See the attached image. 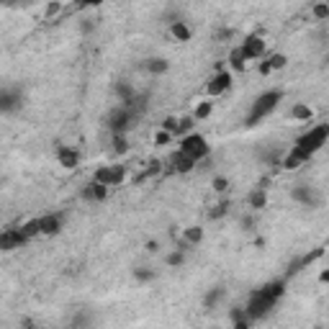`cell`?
Returning <instances> with one entry per match:
<instances>
[{"instance_id": "cell-1", "label": "cell", "mask_w": 329, "mask_h": 329, "mask_svg": "<svg viewBox=\"0 0 329 329\" xmlns=\"http://www.w3.org/2000/svg\"><path fill=\"white\" fill-rule=\"evenodd\" d=\"M281 100H283V90H265V93H260V95L255 98L252 108H250V116L244 119V124H247V126H257V121L267 119V116L278 108Z\"/></svg>"}, {"instance_id": "cell-2", "label": "cell", "mask_w": 329, "mask_h": 329, "mask_svg": "<svg viewBox=\"0 0 329 329\" xmlns=\"http://www.w3.org/2000/svg\"><path fill=\"white\" fill-rule=\"evenodd\" d=\"M326 139H329V124H316V126H311L306 134H301L298 136V142H296V149L298 152H304L309 159L326 144Z\"/></svg>"}, {"instance_id": "cell-3", "label": "cell", "mask_w": 329, "mask_h": 329, "mask_svg": "<svg viewBox=\"0 0 329 329\" xmlns=\"http://www.w3.org/2000/svg\"><path fill=\"white\" fill-rule=\"evenodd\" d=\"M134 119H136L134 111H129V108H124V105H116L114 111H108L105 126L114 136H126V131L134 126Z\"/></svg>"}, {"instance_id": "cell-4", "label": "cell", "mask_w": 329, "mask_h": 329, "mask_svg": "<svg viewBox=\"0 0 329 329\" xmlns=\"http://www.w3.org/2000/svg\"><path fill=\"white\" fill-rule=\"evenodd\" d=\"M276 304L278 301L276 298H270L267 293H262L260 288L257 291H252L250 293V298H247V316H250L252 321H257V319H262V316H267L272 309H276Z\"/></svg>"}, {"instance_id": "cell-5", "label": "cell", "mask_w": 329, "mask_h": 329, "mask_svg": "<svg viewBox=\"0 0 329 329\" xmlns=\"http://www.w3.org/2000/svg\"><path fill=\"white\" fill-rule=\"evenodd\" d=\"M183 154H188L193 162H203V159H208V154H211V147H208V142H206V136H201V134H188V136H183V142H180V147H178Z\"/></svg>"}, {"instance_id": "cell-6", "label": "cell", "mask_w": 329, "mask_h": 329, "mask_svg": "<svg viewBox=\"0 0 329 329\" xmlns=\"http://www.w3.org/2000/svg\"><path fill=\"white\" fill-rule=\"evenodd\" d=\"M291 198L306 208H319L321 206V193L311 185V183H298L291 188Z\"/></svg>"}, {"instance_id": "cell-7", "label": "cell", "mask_w": 329, "mask_h": 329, "mask_svg": "<svg viewBox=\"0 0 329 329\" xmlns=\"http://www.w3.org/2000/svg\"><path fill=\"white\" fill-rule=\"evenodd\" d=\"M23 105H26L23 90H18V88H3V90H0V114H3V116L18 114Z\"/></svg>"}, {"instance_id": "cell-8", "label": "cell", "mask_w": 329, "mask_h": 329, "mask_svg": "<svg viewBox=\"0 0 329 329\" xmlns=\"http://www.w3.org/2000/svg\"><path fill=\"white\" fill-rule=\"evenodd\" d=\"M29 242V234H26L21 227H8L3 234H0V250L3 252H13L18 247H23Z\"/></svg>"}, {"instance_id": "cell-9", "label": "cell", "mask_w": 329, "mask_h": 329, "mask_svg": "<svg viewBox=\"0 0 329 329\" xmlns=\"http://www.w3.org/2000/svg\"><path fill=\"white\" fill-rule=\"evenodd\" d=\"M229 88H232V72H229V70H222V72H216V75L206 82V95H208V98L224 95Z\"/></svg>"}, {"instance_id": "cell-10", "label": "cell", "mask_w": 329, "mask_h": 329, "mask_svg": "<svg viewBox=\"0 0 329 329\" xmlns=\"http://www.w3.org/2000/svg\"><path fill=\"white\" fill-rule=\"evenodd\" d=\"M321 255H324V250H321V247H316V250H314V252H309V255H301V257H296V260H291V262H288V267H286V276H283V278L288 281V278H293V276H298V272H301V270H304V267H309V265H311L314 260H319Z\"/></svg>"}, {"instance_id": "cell-11", "label": "cell", "mask_w": 329, "mask_h": 329, "mask_svg": "<svg viewBox=\"0 0 329 329\" xmlns=\"http://www.w3.org/2000/svg\"><path fill=\"white\" fill-rule=\"evenodd\" d=\"M239 46H242V51H244L247 60H260V57H265V49H267L265 39L257 36V34H250Z\"/></svg>"}, {"instance_id": "cell-12", "label": "cell", "mask_w": 329, "mask_h": 329, "mask_svg": "<svg viewBox=\"0 0 329 329\" xmlns=\"http://www.w3.org/2000/svg\"><path fill=\"white\" fill-rule=\"evenodd\" d=\"M80 198H82V201H88V203H100V201H105V198H108V185L90 180L88 185H82Z\"/></svg>"}, {"instance_id": "cell-13", "label": "cell", "mask_w": 329, "mask_h": 329, "mask_svg": "<svg viewBox=\"0 0 329 329\" xmlns=\"http://www.w3.org/2000/svg\"><path fill=\"white\" fill-rule=\"evenodd\" d=\"M168 164H170V170H173V173H178V175H185V173H193L198 162H193V159H190L188 154H183L180 149H175V152L168 157Z\"/></svg>"}, {"instance_id": "cell-14", "label": "cell", "mask_w": 329, "mask_h": 329, "mask_svg": "<svg viewBox=\"0 0 329 329\" xmlns=\"http://www.w3.org/2000/svg\"><path fill=\"white\" fill-rule=\"evenodd\" d=\"M41 218V234L44 237H54L65 229V213H46V216H39Z\"/></svg>"}, {"instance_id": "cell-15", "label": "cell", "mask_w": 329, "mask_h": 329, "mask_svg": "<svg viewBox=\"0 0 329 329\" xmlns=\"http://www.w3.org/2000/svg\"><path fill=\"white\" fill-rule=\"evenodd\" d=\"M114 90H116V95H119V105H124V108H134V103H136V90L131 88V82H126V80H119L116 85H114Z\"/></svg>"}, {"instance_id": "cell-16", "label": "cell", "mask_w": 329, "mask_h": 329, "mask_svg": "<svg viewBox=\"0 0 329 329\" xmlns=\"http://www.w3.org/2000/svg\"><path fill=\"white\" fill-rule=\"evenodd\" d=\"M93 324H95V311L88 306L77 309L70 319V329H93Z\"/></svg>"}, {"instance_id": "cell-17", "label": "cell", "mask_w": 329, "mask_h": 329, "mask_svg": "<svg viewBox=\"0 0 329 329\" xmlns=\"http://www.w3.org/2000/svg\"><path fill=\"white\" fill-rule=\"evenodd\" d=\"M57 159L62 162V168H67V170H75L77 164H80V152H77L75 147L60 144V147H57Z\"/></svg>"}, {"instance_id": "cell-18", "label": "cell", "mask_w": 329, "mask_h": 329, "mask_svg": "<svg viewBox=\"0 0 329 329\" xmlns=\"http://www.w3.org/2000/svg\"><path fill=\"white\" fill-rule=\"evenodd\" d=\"M144 72H149V75H164L170 70V62L164 60V57H147L142 65H139Z\"/></svg>"}, {"instance_id": "cell-19", "label": "cell", "mask_w": 329, "mask_h": 329, "mask_svg": "<svg viewBox=\"0 0 329 329\" xmlns=\"http://www.w3.org/2000/svg\"><path fill=\"white\" fill-rule=\"evenodd\" d=\"M247 206H250V208H255V211L265 208V206H267V190H265L262 185L252 188L250 193H247Z\"/></svg>"}, {"instance_id": "cell-20", "label": "cell", "mask_w": 329, "mask_h": 329, "mask_svg": "<svg viewBox=\"0 0 329 329\" xmlns=\"http://www.w3.org/2000/svg\"><path fill=\"white\" fill-rule=\"evenodd\" d=\"M306 162H309V157H306L304 152H298V149L293 147V149H291V152L283 157V162H281V164H283L286 170H298L301 164H306Z\"/></svg>"}, {"instance_id": "cell-21", "label": "cell", "mask_w": 329, "mask_h": 329, "mask_svg": "<svg viewBox=\"0 0 329 329\" xmlns=\"http://www.w3.org/2000/svg\"><path fill=\"white\" fill-rule=\"evenodd\" d=\"M224 296H227V288H224V286H213V288H208L206 296H203V309H206V311L216 309V304H218V301H222Z\"/></svg>"}, {"instance_id": "cell-22", "label": "cell", "mask_w": 329, "mask_h": 329, "mask_svg": "<svg viewBox=\"0 0 329 329\" xmlns=\"http://www.w3.org/2000/svg\"><path fill=\"white\" fill-rule=\"evenodd\" d=\"M262 293H267L270 298H276V301H281L283 296H286V278H278V281H270V283H265L262 288H260Z\"/></svg>"}, {"instance_id": "cell-23", "label": "cell", "mask_w": 329, "mask_h": 329, "mask_svg": "<svg viewBox=\"0 0 329 329\" xmlns=\"http://www.w3.org/2000/svg\"><path fill=\"white\" fill-rule=\"evenodd\" d=\"M170 36L175 39V41H190V36H193V31H190V26L185 23V21H178V23H173L170 26Z\"/></svg>"}, {"instance_id": "cell-24", "label": "cell", "mask_w": 329, "mask_h": 329, "mask_svg": "<svg viewBox=\"0 0 329 329\" xmlns=\"http://www.w3.org/2000/svg\"><path fill=\"white\" fill-rule=\"evenodd\" d=\"M183 242L188 247H196L203 242V227H185L183 229Z\"/></svg>"}, {"instance_id": "cell-25", "label": "cell", "mask_w": 329, "mask_h": 329, "mask_svg": "<svg viewBox=\"0 0 329 329\" xmlns=\"http://www.w3.org/2000/svg\"><path fill=\"white\" fill-rule=\"evenodd\" d=\"M291 119H293V121H311V119H314L311 105H306V103H293V108H291Z\"/></svg>"}, {"instance_id": "cell-26", "label": "cell", "mask_w": 329, "mask_h": 329, "mask_svg": "<svg viewBox=\"0 0 329 329\" xmlns=\"http://www.w3.org/2000/svg\"><path fill=\"white\" fill-rule=\"evenodd\" d=\"M229 67L234 70V72H242L244 70V62H247V57H244V51H242V46H234L232 51H229Z\"/></svg>"}, {"instance_id": "cell-27", "label": "cell", "mask_w": 329, "mask_h": 329, "mask_svg": "<svg viewBox=\"0 0 329 329\" xmlns=\"http://www.w3.org/2000/svg\"><path fill=\"white\" fill-rule=\"evenodd\" d=\"M154 278H157V272H154L152 267H142V265L134 267V281H136V283H144V286H147V283H152Z\"/></svg>"}, {"instance_id": "cell-28", "label": "cell", "mask_w": 329, "mask_h": 329, "mask_svg": "<svg viewBox=\"0 0 329 329\" xmlns=\"http://www.w3.org/2000/svg\"><path fill=\"white\" fill-rule=\"evenodd\" d=\"M229 198H224V201H218L213 208H208V218H211V222H216V218H224L227 213H229Z\"/></svg>"}, {"instance_id": "cell-29", "label": "cell", "mask_w": 329, "mask_h": 329, "mask_svg": "<svg viewBox=\"0 0 329 329\" xmlns=\"http://www.w3.org/2000/svg\"><path fill=\"white\" fill-rule=\"evenodd\" d=\"M183 262H185V250H173L164 255V265L168 267H180Z\"/></svg>"}, {"instance_id": "cell-30", "label": "cell", "mask_w": 329, "mask_h": 329, "mask_svg": "<svg viewBox=\"0 0 329 329\" xmlns=\"http://www.w3.org/2000/svg\"><path fill=\"white\" fill-rule=\"evenodd\" d=\"M311 16L316 21H329V0H324V3H314L311 6Z\"/></svg>"}, {"instance_id": "cell-31", "label": "cell", "mask_w": 329, "mask_h": 329, "mask_svg": "<svg viewBox=\"0 0 329 329\" xmlns=\"http://www.w3.org/2000/svg\"><path fill=\"white\" fill-rule=\"evenodd\" d=\"M267 65H270L272 72H276V70H283V67L288 65V57H286V54H281V51H276V54H270V57H267Z\"/></svg>"}, {"instance_id": "cell-32", "label": "cell", "mask_w": 329, "mask_h": 329, "mask_svg": "<svg viewBox=\"0 0 329 329\" xmlns=\"http://www.w3.org/2000/svg\"><path fill=\"white\" fill-rule=\"evenodd\" d=\"M211 111H213V103H211V100H203V103H198V108H196L193 119H196V121H203V119H208V116H211Z\"/></svg>"}, {"instance_id": "cell-33", "label": "cell", "mask_w": 329, "mask_h": 329, "mask_svg": "<svg viewBox=\"0 0 329 329\" xmlns=\"http://www.w3.org/2000/svg\"><path fill=\"white\" fill-rule=\"evenodd\" d=\"M159 170H162V162H159V159H152V162H149V168H147L144 173H139V178H136V183H142V180H147V178L157 175Z\"/></svg>"}, {"instance_id": "cell-34", "label": "cell", "mask_w": 329, "mask_h": 329, "mask_svg": "<svg viewBox=\"0 0 329 329\" xmlns=\"http://www.w3.org/2000/svg\"><path fill=\"white\" fill-rule=\"evenodd\" d=\"M193 126H196V119H193V116H183V119H180V124H178V131H175V134H180V136H188Z\"/></svg>"}, {"instance_id": "cell-35", "label": "cell", "mask_w": 329, "mask_h": 329, "mask_svg": "<svg viewBox=\"0 0 329 329\" xmlns=\"http://www.w3.org/2000/svg\"><path fill=\"white\" fill-rule=\"evenodd\" d=\"M21 229H23L26 234H29V239H31V237H36V234H41V218H31V222H26Z\"/></svg>"}, {"instance_id": "cell-36", "label": "cell", "mask_w": 329, "mask_h": 329, "mask_svg": "<svg viewBox=\"0 0 329 329\" xmlns=\"http://www.w3.org/2000/svg\"><path fill=\"white\" fill-rule=\"evenodd\" d=\"M124 178H126V164H114L111 168V185L124 183Z\"/></svg>"}, {"instance_id": "cell-37", "label": "cell", "mask_w": 329, "mask_h": 329, "mask_svg": "<svg viewBox=\"0 0 329 329\" xmlns=\"http://www.w3.org/2000/svg\"><path fill=\"white\" fill-rule=\"evenodd\" d=\"M77 31H80L82 36H90V34L95 31V21H93V18H82V21L77 23Z\"/></svg>"}, {"instance_id": "cell-38", "label": "cell", "mask_w": 329, "mask_h": 329, "mask_svg": "<svg viewBox=\"0 0 329 329\" xmlns=\"http://www.w3.org/2000/svg\"><path fill=\"white\" fill-rule=\"evenodd\" d=\"M229 319H232V324H237V321H244V319H250V316H247L244 306H232L229 309Z\"/></svg>"}, {"instance_id": "cell-39", "label": "cell", "mask_w": 329, "mask_h": 329, "mask_svg": "<svg viewBox=\"0 0 329 329\" xmlns=\"http://www.w3.org/2000/svg\"><path fill=\"white\" fill-rule=\"evenodd\" d=\"M114 152H116V154H126V152H129L126 136H114Z\"/></svg>"}, {"instance_id": "cell-40", "label": "cell", "mask_w": 329, "mask_h": 329, "mask_svg": "<svg viewBox=\"0 0 329 329\" xmlns=\"http://www.w3.org/2000/svg\"><path fill=\"white\" fill-rule=\"evenodd\" d=\"M178 124H180V119H175V116H168V119L162 121V131L175 134V131H178Z\"/></svg>"}, {"instance_id": "cell-41", "label": "cell", "mask_w": 329, "mask_h": 329, "mask_svg": "<svg viewBox=\"0 0 329 329\" xmlns=\"http://www.w3.org/2000/svg\"><path fill=\"white\" fill-rule=\"evenodd\" d=\"M213 190H216V193H227V190H229V180L227 178H222V175H218V178H213Z\"/></svg>"}, {"instance_id": "cell-42", "label": "cell", "mask_w": 329, "mask_h": 329, "mask_svg": "<svg viewBox=\"0 0 329 329\" xmlns=\"http://www.w3.org/2000/svg\"><path fill=\"white\" fill-rule=\"evenodd\" d=\"M170 136H173V134H168V131H159V134L154 136V144H159V147L170 144Z\"/></svg>"}, {"instance_id": "cell-43", "label": "cell", "mask_w": 329, "mask_h": 329, "mask_svg": "<svg viewBox=\"0 0 329 329\" xmlns=\"http://www.w3.org/2000/svg\"><path fill=\"white\" fill-rule=\"evenodd\" d=\"M18 329H36V321H34L31 316H21V321H18Z\"/></svg>"}, {"instance_id": "cell-44", "label": "cell", "mask_w": 329, "mask_h": 329, "mask_svg": "<svg viewBox=\"0 0 329 329\" xmlns=\"http://www.w3.org/2000/svg\"><path fill=\"white\" fill-rule=\"evenodd\" d=\"M57 13H62V3H49V6H46V16H49V18L57 16Z\"/></svg>"}, {"instance_id": "cell-45", "label": "cell", "mask_w": 329, "mask_h": 329, "mask_svg": "<svg viewBox=\"0 0 329 329\" xmlns=\"http://www.w3.org/2000/svg\"><path fill=\"white\" fill-rule=\"evenodd\" d=\"M252 227H255V218H252V216H244V218H242V229L247 232V229H252Z\"/></svg>"}, {"instance_id": "cell-46", "label": "cell", "mask_w": 329, "mask_h": 329, "mask_svg": "<svg viewBox=\"0 0 329 329\" xmlns=\"http://www.w3.org/2000/svg\"><path fill=\"white\" fill-rule=\"evenodd\" d=\"M234 329H252V319H244V321H237Z\"/></svg>"}, {"instance_id": "cell-47", "label": "cell", "mask_w": 329, "mask_h": 329, "mask_svg": "<svg viewBox=\"0 0 329 329\" xmlns=\"http://www.w3.org/2000/svg\"><path fill=\"white\" fill-rule=\"evenodd\" d=\"M144 247H147V252H157V250H159V244H157L154 239H149V242H147Z\"/></svg>"}, {"instance_id": "cell-48", "label": "cell", "mask_w": 329, "mask_h": 329, "mask_svg": "<svg viewBox=\"0 0 329 329\" xmlns=\"http://www.w3.org/2000/svg\"><path fill=\"white\" fill-rule=\"evenodd\" d=\"M272 70H270V65H267V60L265 62H260V75H270Z\"/></svg>"}, {"instance_id": "cell-49", "label": "cell", "mask_w": 329, "mask_h": 329, "mask_svg": "<svg viewBox=\"0 0 329 329\" xmlns=\"http://www.w3.org/2000/svg\"><path fill=\"white\" fill-rule=\"evenodd\" d=\"M319 283H329V267L319 272Z\"/></svg>"}, {"instance_id": "cell-50", "label": "cell", "mask_w": 329, "mask_h": 329, "mask_svg": "<svg viewBox=\"0 0 329 329\" xmlns=\"http://www.w3.org/2000/svg\"><path fill=\"white\" fill-rule=\"evenodd\" d=\"M232 36H234L232 29H222V34H218V39H232Z\"/></svg>"}, {"instance_id": "cell-51", "label": "cell", "mask_w": 329, "mask_h": 329, "mask_svg": "<svg viewBox=\"0 0 329 329\" xmlns=\"http://www.w3.org/2000/svg\"><path fill=\"white\" fill-rule=\"evenodd\" d=\"M316 329H321V326H316Z\"/></svg>"}]
</instances>
